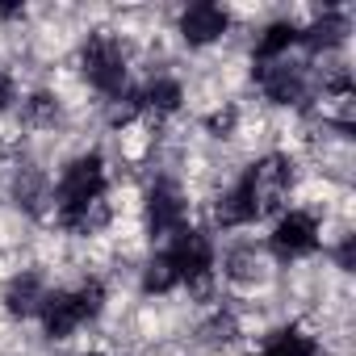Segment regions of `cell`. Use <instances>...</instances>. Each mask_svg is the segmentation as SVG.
<instances>
[{"label": "cell", "mask_w": 356, "mask_h": 356, "mask_svg": "<svg viewBox=\"0 0 356 356\" xmlns=\"http://www.w3.org/2000/svg\"><path fill=\"white\" fill-rule=\"evenodd\" d=\"M181 34H185V42L206 47V42H214V38L227 34V13L218 5H193L181 17Z\"/></svg>", "instance_id": "cell-8"}, {"label": "cell", "mask_w": 356, "mask_h": 356, "mask_svg": "<svg viewBox=\"0 0 356 356\" xmlns=\"http://www.w3.org/2000/svg\"><path fill=\"white\" fill-rule=\"evenodd\" d=\"M214 218H218L222 227H243V222L260 218V214H256V206H252V193H248V185H243V181H239V185H235L222 202H218Z\"/></svg>", "instance_id": "cell-10"}, {"label": "cell", "mask_w": 356, "mask_h": 356, "mask_svg": "<svg viewBox=\"0 0 356 356\" xmlns=\"http://www.w3.org/2000/svg\"><path fill=\"white\" fill-rule=\"evenodd\" d=\"M84 76L105 97H118L126 88V59H122V47L109 34H92L84 42Z\"/></svg>", "instance_id": "cell-3"}, {"label": "cell", "mask_w": 356, "mask_h": 356, "mask_svg": "<svg viewBox=\"0 0 356 356\" xmlns=\"http://www.w3.org/2000/svg\"><path fill=\"white\" fill-rule=\"evenodd\" d=\"M42 302H47V293H42L38 277L13 281V289H9V310L13 314H34V310H42Z\"/></svg>", "instance_id": "cell-12"}, {"label": "cell", "mask_w": 356, "mask_h": 356, "mask_svg": "<svg viewBox=\"0 0 356 356\" xmlns=\"http://www.w3.org/2000/svg\"><path fill=\"white\" fill-rule=\"evenodd\" d=\"M168 264L176 268V277L181 281H189V285H202L206 277H210V268H214V248H210V239L206 235H197V231H189V227H181L172 235V243H168Z\"/></svg>", "instance_id": "cell-4"}, {"label": "cell", "mask_w": 356, "mask_h": 356, "mask_svg": "<svg viewBox=\"0 0 356 356\" xmlns=\"http://www.w3.org/2000/svg\"><path fill=\"white\" fill-rule=\"evenodd\" d=\"M293 42H298V26L277 22V26H268V30H264V38L256 42V59H260V63H277Z\"/></svg>", "instance_id": "cell-11"}, {"label": "cell", "mask_w": 356, "mask_h": 356, "mask_svg": "<svg viewBox=\"0 0 356 356\" xmlns=\"http://www.w3.org/2000/svg\"><path fill=\"white\" fill-rule=\"evenodd\" d=\"M243 185H248V193H252L256 214H273V210L285 202V193H289V168H285L281 155H268V159H260V163L248 168Z\"/></svg>", "instance_id": "cell-5"}, {"label": "cell", "mask_w": 356, "mask_h": 356, "mask_svg": "<svg viewBox=\"0 0 356 356\" xmlns=\"http://www.w3.org/2000/svg\"><path fill=\"white\" fill-rule=\"evenodd\" d=\"M260 84L264 92L277 101V105H289V101H302V72L298 67H285V63H264L260 67Z\"/></svg>", "instance_id": "cell-9"}, {"label": "cell", "mask_w": 356, "mask_h": 356, "mask_svg": "<svg viewBox=\"0 0 356 356\" xmlns=\"http://www.w3.org/2000/svg\"><path fill=\"white\" fill-rule=\"evenodd\" d=\"M273 248L281 252V256H306V252H314L318 248V227H314V218L310 214H285L281 222H277V231H273Z\"/></svg>", "instance_id": "cell-7"}, {"label": "cell", "mask_w": 356, "mask_h": 356, "mask_svg": "<svg viewBox=\"0 0 356 356\" xmlns=\"http://www.w3.org/2000/svg\"><path fill=\"white\" fill-rule=\"evenodd\" d=\"M9 101H13V80H9L5 72H0V109H5Z\"/></svg>", "instance_id": "cell-17"}, {"label": "cell", "mask_w": 356, "mask_h": 356, "mask_svg": "<svg viewBox=\"0 0 356 356\" xmlns=\"http://www.w3.org/2000/svg\"><path fill=\"white\" fill-rule=\"evenodd\" d=\"M101 298H105V293H101V285H97V281H88V285H80V289H59V293H47V302H42V323H47V331H51L55 339L72 335L80 323L97 318Z\"/></svg>", "instance_id": "cell-2"}, {"label": "cell", "mask_w": 356, "mask_h": 356, "mask_svg": "<svg viewBox=\"0 0 356 356\" xmlns=\"http://www.w3.org/2000/svg\"><path fill=\"white\" fill-rule=\"evenodd\" d=\"M101 193H105V163H101V155L76 159L63 172V181H59V222L72 227V231H97L109 218Z\"/></svg>", "instance_id": "cell-1"}, {"label": "cell", "mask_w": 356, "mask_h": 356, "mask_svg": "<svg viewBox=\"0 0 356 356\" xmlns=\"http://www.w3.org/2000/svg\"><path fill=\"white\" fill-rule=\"evenodd\" d=\"M143 105L147 109H159V113L176 109V105H181V84H176V80H151L143 88Z\"/></svg>", "instance_id": "cell-13"}, {"label": "cell", "mask_w": 356, "mask_h": 356, "mask_svg": "<svg viewBox=\"0 0 356 356\" xmlns=\"http://www.w3.org/2000/svg\"><path fill=\"white\" fill-rule=\"evenodd\" d=\"M343 30H348V26H343V17H335V13H331V17L314 22V26H310L306 34H298V38H302L306 47H314V51H318V47H335V42L343 38Z\"/></svg>", "instance_id": "cell-14"}, {"label": "cell", "mask_w": 356, "mask_h": 356, "mask_svg": "<svg viewBox=\"0 0 356 356\" xmlns=\"http://www.w3.org/2000/svg\"><path fill=\"white\" fill-rule=\"evenodd\" d=\"M88 356H97V352H88Z\"/></svg>", "instance_id": "cell-18"}, {"label": "cell", "mask_w": 356, "mask_h": 356, "mask_svg": "<svg viewBox=\"0 0 356 356\" xmlns=\"http://www.w3.org/2000/svg\"><path fill=\"white\" fill-rule=\"evenodd\" d=\"M172 285H181V277H176V268L168 264V256H155L147 264V277H143V289L147 293H168Z\"/></svg>", "instance_id": "cell-16"}, {"label": "cell", "mask_w": 356, "mask_h": 356, "mask_svg": "<svg viewBox=\"0 0 356 356\" xmlns=\"http://www.w3.org/2000/svg\"><path fill=\"white\" fill-rule=\"evenodd\" d=\"M264 352L268 356H314V339L302 331H281V335H273V343Z\"/></svg>", "instance_id": "cell-15"}, {"label": "cell", "mask_w": 356, "mask_h": 356, "mask_svg": "<svg viewBox=\"0 0 356 356\" xmlns=\"http://www.w3.org/2000/svg\"><path fill=\"white\" fill-rule=\"evenodd\" d=\"M260 356H268V352H260Z\"/></svg>", "instance_id": "cell-19"}, {"label": "cell", "mask_w": 356, "mask_h": 356, "mask_svg": "<svg viewBox=\"0 0 356 356\" xmlns=\"http://www.w3.org/2000/svg\"><path fill=\"white\" fill-rule=\"evenodd\" d=\"M147 227L155 235H176V231L185 227V202H181V193H176L172 185H163V181L147 197Z\"/></svg>", "instance_id": "cell-6"}]
</instances>
